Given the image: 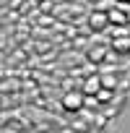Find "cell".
Masks as SVG:
<instances>
[{"mask_svg": "<svg viewBox=\"0 0 130 133\" xmlns=\"http://www.w3.org/2000/svg\"><path fill=\"white\" fill-rule=\"evenodd\" d=\"M107 24H109V21H107V13H94V16H91V26H94V29H104Z\"/></svg>", "mask_w": 130, "mask_h": 133, "instance_id": "6", "label": "cell"}, {"mask_svg": "<svg viewBox=\"0 0 130 133\" xmlns=\"http://www.w3.org/2000/svg\"><path fill=\"white\" fill-rule=\"evenodd\" d=\"M107 21H112V24H125L127 18H125V11H122V8H112V11L107 13Z\"/></svg>", "mask_w": 130, "mask_h": 133, "instance_id": "4", "label": "cell"}, {"mask_svg": "<svg viewBox=\"0 0 130 133\" xmlns=\"http://www.w3.org/2000/svg\"><path fill=\"white\" fill-rule=\"evenodd\" d=\"M78 89H81V94H83V97H86V94H89V97H94V94L102 89V84H99V76H89V78H86V81H83Z\"/></svg>", "mask_w": 130, "mask_h": 133, "instance_id": "2", "label": "cell"}, {"mask_svg": "<svg viewBox=\"0 0 130 133\" xmlns=\"http://www.w3.org/2000/svg\"><path fill=\"white\" fill-rule=\"evenodd\" d=\"M83 107V94L81 89H70V91H65L62 94V110H68V112H76Z\"/></svg>", "mask_w": 130, "mask_h": 133, "instance_id": "1", "label": "cell"}, {"mask_svg": "<svg viewBox=\"0 0 130 133\" xmlns=\"http://www.w3.org/2000/svg\"><path fill=\"white\" fill-rule=\"evenodd\" d=\"M125 3H130V0H125Z\"/></svg>", "mask_w": 130, "mask_h": 133, "instance_id": "11", "label": "cell"}, {"mask_svg": "<svg viewBox=\"0 0 130 133\" xmlns=\"http://www.w3.org/2000/svg\"><path fill=\"white\" fill-rule=\"evenodd\" d=\"M99 84H102L104 89H117V86H120V78H117V76H99Z\"/></svg>", "mask_w": 130, "mask_h": 133, "instance_id": "5", "label": "cell"}, {"mask_svg": "<svg viewBox=\"0 0 130 133\" xmlns=\"http://www.w3.org/2000/svg\"><path fill=\"white\" fill-rule=\"evenodd\" d=\"M107 52H104V47H94V50H89V57L94 60V63H99V57H104Z\"/></svg>", "mask_w": 130, "mask_h": 133, "instance_id": "8", "label": "cell"}, {"mask_svg": "<svg viewBox=\"0 0 130 133\" xmlns=\"http://www.w3.org/2000/svg\"><path fill=\"white\" fill-rule=\"evenodd\" d=\"M112 47H114V50H130V37H122V39L117 37V39L112 42Z\"/></svg>", "mask_w": 130, "mask_h": 133, "instance_id": "7", "label": "cell"}, {"mask_svg": "<svg viewBox=\"0 0 130 133\" xmlns=\"http://www.w3.org/2000/svg\"><path fill=\"white\" fill-rule=\"evenodd\" d=\"M57 133H78V130H73V128H62V130H57Z\"/></svg>", "mask_w": 130, "mask_h": 133, "instance_id": "10", "label": "cell"}, {"mask_svg": "<svg viewBox=\"0 0 130 133\" xmlns=\"http://www.w3.org/2000/svg\"><path fill=\"white\" fill-rule=\"evenodd\" d=\"M94 99H96L99 104H107V102H112V99H114V89H104V86H102V89L94 94Z\"/></svg>", "mask_w": 130, "mask_h": 133, "instance_id": "3", "label": "cell"}, {"mask_svg": "<svg viewBox=\"0 0 130 133\" xmlns=\"http://www.w3.org/2000/svg\"><path fill=\"white\" fill-rule=\"evenodd\" d=\"M18 86H21V81H3V84H0V91H13Z\"/></svg>", "mask_w": 130, "mask_h": 133, "instance_id": "9", "label": "cell"}]
</instances>
